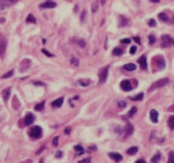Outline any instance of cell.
<instances>
[{"label": "cell", "instance_id": "6da1fadb", "mask_svg": "<svg viewBox=\"0 0 174 163\" xmlns=\"http://www.w3.org/2000/svg\"><path fill=\"white\" fill-rule=\"evenodd\" d=\"M41 134H42V129L39 126H34V127H32L31 130H29V136H31L32 138H34V139L40 138Z\"/></svg>", "mask_w": 174, "mask_h": 163}, {"label": "cell", "instance_id": "7a4b0ae2", "mask_svg": "<svg viewBox=\"0 0 174 163\" xmlns=\"http://www.w3.org/2000/svg\"><path fill=\"white\" fill-rule=\"evenodd\" d=\"M170 81L169 78H162V79H160L158 81H156V83H153L151 86H150L149 88V91H152V90H155L157 89V88H160V87H163L164 85H166Z\"/></svg>", "mask_w": 174, "mask_h": 163}, {"label": "cell", "instance_id": "3957f363", "mask_svg": "<svg viewBox=\"0 0 174 163\" xmlns=\"http://www.w3.org/2000/svg\"><path fill=\"white\" fill-rule=\"evenodd\" d=\"M173 44V40L171 38V36L169 35H162L161 36V47L165 48V47H169L170 45Z\"/></svg>", "mask_w": 174, "mask_h": 163}, {"label": "cell", "instance_id": "277c9868", "mask_svg": "<svg viewBox=\"0 0 174 163\" xmlns=\"http://www.w3.org/2000/svg\"><path fill=\"white\" fill-rule=\"evenodd\" d=\"M108 71H109V66H106L103 67L102 70L100 71L99 73V83L100 84H103L107 79V76H108Z\"/></svg>", "mask_w": 174, "mask_h": 163}, {"label": "cell", "instance_id": "5b68a950", "mask_svg": "<svg viewBox=\"0 0 174 163\" xmlns=\"http://www.w3.org/2000/svg\"><path fill=\"white\" fill-rule=\"evenodd\" d=\"M120 86H121V88H122L124 91H130V90H132V84H131V81L127 80V79H124V80L121 81Z\"/></svg>", "mask_w": 174, "mask_h": 163}, {"label": "cell", "instance_id": "8992f818", "mask_svg": "<svg viewBox=\"0 0 174 163\" xmlns=\"http://www.w3.org/2000/svg\"><path fill=\"white\" fill-rule=\"evenodd\" d=\"M157 60V70H163L165 67V61L162 57H157L155 58Z\"/></svg>", "mask_w": 174, "mask_h": 163}, {"label": "cell", "instance_id": "52a82bcc", "mask_svg": "<svg viewBox=\"0 0 174 163\" xmlns=\"http://www.w3.org/2000/svg\"><path fill=\"white\" fill-rule=\"evenodd\" d=\"M35 121V116L32 113H27L24 117V124L25 125H32Z\"/></svg>", "mask_w": 174, "mask_h": 163}, {"label": "cell", "instance_id": "ba28073f", "mask_svg": "<svg viewBox=\"0 0 174 163\" xmlns=\"http://www.w3.org/2000/svg\"><path fill=\"white\" fill-rule=\"evenodd\" d=\"M55 7H57V3L54 1H51V0H48V1L40 5V8H45V9H52V8H55Z\"/></svg>", "mask_w": 174, "mask_h": 163}, {"label": "cell", "instance_id": "9c48e42d", "mask_svg": "<svg viewBox=\"0 0 174 163\" xmlns=\"http://www.w3.org/2000/svg\"><path fill=\"white\" fill-rule=\"evenodd\" d=\"M158 116H159V114L157 112V110H155V109L150 110V120H151L152 123H158Z\"/></svg>", "mask_w": 174, "mask_h": 163}, {"label": "cell", "instance_id": "30bf717a", "mask_svg": "<svg viewBox=\"0 0 174 163\" xmlns=\"http://www.w3.org/2000/svg\"><path fill=\"white\" fill-rule=\"evenodd\" d=\"M109 156L111 159H113L115 162H120L123 160V156L120 154V153H115V152H110L109 153Z\"/></svg>", "mask_w": 174, "mask_h": 163}, {"label": "cell", "instance_id": "8fae6325", "mask_svg": "<svg viewBox=\"0 0 174 163\" xmlns=\"http://www.w3.org/2000/svg\"><path fill=\"white\" fill-rule=\"evenodd\" d=\"M138 63L140 64V67L143 70H146L147 68V60H146V55H142L139 59H138Z\"/></svg>", "mask_w": 174, "mask_h": 163}, {"label": "cell", "instance_id": "7c38bea8", "mask_svg": "<svg viewBox=\"0 0 174 163\" xmlns=\"http://www.w3.org/2000/svg\"><path fill=\"white\" fill-rule=\"evenodd\" d=\"M63 99H64L63 97H60V98H58L57 100L52 101L51 106L53 107V108H60V107L62 106V104H63Z\"/></svg>", "mask_w": 174, "mask_h": 163}, {"label": "cell", "instance_id": "4fadbf2b", "mask_svg": "<svg viewBox=\"0 0 174 163\" xmlns=\"http://www.w3.org/2000/svg\"><path fill=\"white\" fill-rule=\"evenodd\" d=\"M6 47H7V41L5 40V39H2V40L0 41V58H2L3 54H5Z\"/></svg>", "mask_w": 174, "mask_h": 163}, {"label": "cell", "instance_id": "5bb4252c", "mask_svg": "<svg viewBox=\"0 0 174 163\" xmlns=\"http://www.w3.org/2000/svg\"><path fill=\"white\" fill-rule=\"evenodd\" d=\"M10 94H11V88H6L2 91V97L5 99V101H8V99L10 98Z\"/></svg>", "mask_w": 174, "mask_h": 163}, {"label": "cell", "instance_id": "9a60e30c", "mask_svg": "<svg viewBox=\"0 0 174 163\" xmlns=\"http://www.w3.org/2000/svg\"><path fill=\"white\" fill-rule=\"evenodd\" d=\"M133 126L131 125V124H127V126L125 127V136H130V135H132L133 134Z\"/></svg>", "mask_w": 174, "mask_h": 163}, {"label": "cell", "instance_id": "2e32d148", "mask_svg": "<svg viewBox=\"0 0 174 163\" xmlns=\"http://www.w3.org/2000/svg\"><path fill=\"white\" fill-rule=\"evenodd\" d=\"M124 68L127 71H134V70H136V65L134 63H127L124 65Z\"/></svg>", "mask_w": 174, "mask_h": 163}, {"label": "cell", "instance_id": "e0dca14e", "mask_svg": "<svg viewBox=\"0 0 174 163\" xmlns=\"http://www.w3.org/2000/svg\"><path fill=\"white\" fill-rule=\"evenodd\" d=\"M138 151V148L137 147H132V148H130V149H127V154H130V155H134V154H136V152Z\"/></svg>", "mask_w": 174, "mask_h": 163}, {"label": "cell", "instance_id": "ac0fdd59", "mask_svg": "<svg viewBox=\"0 0 174 163\" xmlns=\"http://www.w3.org/2000/svg\"><path fill=\"white\" fill-rule=\"evenodd\" d=\"M143 98H144V94L140 93V94H138V95H136L135 97H131L130 99L133 100V101H140V100H143Z\"/></svg>", "mask_w": 174, "mask_h": 163}, {"label": "cell", "instance_id": "d6986e66", "mask_svg": "<svg viewBox=\"0 0 174 163\" xmlns=\"http://www.w3.org/2000/svg\"><path fill=\"white\" fill-rule=\"evenodd\" d=\"M160 159H161V153H160V152H157L156 154L152 156V159H151V162H153V163H156V162H159V161H160Z\"/></svg>", "mask_w": 174, "mask_h": 163}, {"label": "cell", "instance_id": "ffe728a7", "mask_svg": "<svg viewBox=\"0 0 174 163\" xmlns=\"http://www.w3.org/2000/svg\"><path fill=\"white\" fill-rule=\"evenodd\" d=\"M71 64L73 65V66H78V65H80V60H78V58H76V57L71 58Z\"/></svg>", "mask_w": 174, "mask_h": 163}, {"label": "cell", "instance_id": "44dd1931", "mask_svg": "<svg viewBox=\"0 0 174 163\" xmlns=\"http://www.w3.org/2000/svg\"><path fill=\"white\" fill-rule=\"evenodd\" d=\"M122 53H123V50H122L121 48H119V47L114 48L113 51H112V54H113V55H121Z\"/></svg>", "mask_w": 174, "mask_h": 163}, {"label": "cell", "instance_id": "7402d4cb", "mask_svg": "<svg viewBox=\"0 0 174 163\" xmlns=\"http://www.w3.org/2000/svg\"><path fill=\"white\" fill-rule=\"evenodd\" d=\"M18 0H0V3H2V5H8V6H10V5H12V3H14V2H16Z\"/></svg>", "mask_w": 174, "mask_h": 163}, {"label": "cell", "instance_id": "603a6c76", "mask_svg": "<svg viewBox=\"0 0 174 163\" xmlns=\"http://www.w3.org/2000/svg\"><path fill=\"white\" fill-rule=\"evenodd\" d=\"M168 125H169V127H170L171 129L174 128V115H173V116H170V119H169V121H168Z\"/></svg>", "mask_w": 174, "mask_h": 163}, {"label": "cell", "instance_id": "cb8c5ba5", "mask_svg": "<svg viewBox=\"0 0 174 163\" xmlns=\"http://www.w3.org/2000/svg\"><path fill=\"white\" fill-rule=\"evenodd\" d=\"M13 74H14V71L13 70H11V71H9L8 73H6V74H3L2 76H1V78H3V79H5V78H9V77H11V76H13Z\"/></svg>", "mask_w": 174, "mask_h": 163}, {"label": "cell", "instance_id": "d4e9b609", "mask_svg": "<svg viewBox=\"0 0 174 163\" xmlns=\"http://www.w3.org/2000/svg\"><path fill=\"white\" fill-rule=\"evenodd\" d=\"M26 21L29 22V23H36V19H35V16L33 15V14H28L27 15V19H26Z\"/></svg>", "mask_w": 174, "mask_h": 163}, {"label": "cell", "instance_id": "484cf974", "mask_svg": "<svg viewBox=\"0 0 174 163\" xmlns=\"http://www.w3.org/2000/svg\"><path fill=\"white\" fill-rule=\"evenodd\" d=\"M159 19H160V20H162L163 22H169L168 15H166L165 13H160V14H159Z\"/></svg>", "mask_w": 174, "mask_h": 163}, {"label": "cell", "instance_id": "4316f807", "mask_svg": "<svg viewBox=\"0 0 174 163\" xmlns=\"http://www.w3.org/2000/svg\"><path fill=\"white\" fill-rule=\"evenodd\" d=\"M44 106H45V101H42V102L38 103L37 106L35 107V110H36V111H41L42 109H44Z\"/></svg>", "mask_w": 174, "mask_h": 163}, {"label": "cell", "instance_id": "83f0119b", "mask_svg": "<svg viewBox=\"0 0 174 163\" xmlns=\"http://www.w3.org/2000/svg\"><path fill=\"white\" fill-rule=\"evenodd\" d=\"M169 163H174V151H170L169 152Z\"/></svg>", "mask_w": 174, "mask_h": 163}, {"label": "cell", "instance_id": "f1b7e54d", "mask_svg": "<svg viewBox=\"0 0 174 163\" xmlns=\"http://www.w3.org/2000/svg\"><path fill=\"white\" fill-rule=\"evenodd\" d=\"M136 112H137V108H136V107H133L132 109H131V111L129 112V116H130V117H132Z\"/></svg>", "mask_w": 174, "mask_h": 163}, {"label": "cell", "instance_id": "f546056e", "mask_svg": "<svg viewBox=\"0 0 174 163\" xmlns=\"http://www.w3.org/2000/svg\"><path fill=\"white\" fill-rule=\"evenodd\" d=\"M78 84H80L81 86L86 87V86H88V85L90 84V81L89 80H80V81H78Z\"/></svg>", "mask_w": 174, "mask_h": 163}, {"label": "cell", "instance_id": "4dcf8cb0", "mask_svg": "<svg viewBox=\"0 0 174 163\" xmlns=\"http://www.w3.org/2000/svg\"><path fill=\"white\" fill-rule=\"evenodd\" d=\"M97 10H98V2H94L93 6H91V11L97 12Z\"/></svg>", "mask_w": 174, "mask_h": 163}, {"label": "cell", "instance_id": "1f68e13d", "mask_svg": "<svg viewBox=\"0 0 174 163\" xmlns=\"http://www.w3.org/2000/svg\"><path fill=\"white\" fill-rule=\"evenodd\" d=\"M118 106H119V108H121V109H123V108L126 107V101H119V102H118Z\"/></svg>", "mask_w": 174, "mask_h": 163}, {"label": "cell", "instance_id": "d6a6232c", "mask_svg": "<svg viewBox=\"0 0 174 163\" xmlns=\"http://www.w3.org/2000/svg\"><path fill=\"white\" fill-rule=\"evenodd\" d=\"M149 42H150V45H153L156 42V38H155V36H153V35L149 36Z\"/></svg>", "mask_w": 174, "mask_h": 163}, {"label": "cell", "instance_id": "836d02e7", "mask_svg": "<svg viewBox=\"0 0 174 163\" xmlns=\"http://www.w3.org/2000/svg\"><path fill=\"white\" fill-rule=\"evenodd\" d=\"M148 25H149V26H152V27H153V26L157 25V23H156V21H155L153 19H150L149 21H148Z\"/></svg>", "mask_w": 174, "mask_h": 163}, {"label": "cell", "instance_id": "e575fe53", "mask_svg": "<svg viewBox=\"0 0 174 163\" xmlns=\"http://www.w3.org/2000/svg\"><path fill=\"white\" fill-rule=\"evenodd\" d=\"M77 42H78V45H80V47H82V48H85V46H86V42H85L83 39H80V40H77Z\"/></svg>", "mask_w": 174, "mask_h": 163}, {"label": "cell", "instance_id": "d590c367", "mask_svg": "<svg viewBox=\"0 0 174 163\" xmlns=\"http://www.w3.org/2000/svg\"><path fill=\"white\" fill-rule=\"evenodd\" d=\"M41 52H42V53H44V54L47 55V57H53V54L50 53V52H49V51H47V50H46V49H42Z\"/></svg>", "mask_w": 174, "mask_h": 163}, {"label": "cell", "instance_id": "8d00e7d4", "mask_svg": "<svg viewBox=\"0 0 174 163\" xmlns=\"http://www.w3.org/2000/svg\"><path fill=\"white\" fill-rule=\"evenodd\" d=\"M59 143V137H54L53 138V141H52V145H53L54 147H57Z\"/></svg>", "mask_w": 174, "mask_h": 163}, {"label": "cell", "instance_id": "74e56055", "mask_svg": "<svg viewBox=\"0 0 174 163\" xmlns=\"http://www.w3.org/2000/svg\"><path fill=\"white\" fill-rule=\"evenodd\" d=\"M136 50H137V47H136V46H133V47L131 48V50H130V53L131 54H134L136 52Z\"/></svg>", "mask_w": 174, "mask_h": 163}, {"label": "cell", "instance_id": "f35d334b", "mask_svg": "<svg viewBox=\"0 0 174 163\" xmlns=\"http://www.w3.org/2000/svg\"><path fill=\"white\" fill-rule=\"evenodd\" d=\"M74 149L76 150V151H82V150H84V148H83V147H82V146H80V145H76V146L74 147Z\"/></svg>", "mask_w": 174, "mask_h": 163}, {"label": "cell", "instance_id": "ab89813d", "mask_svg": "<svg viewBox=\"0 0 174 163\" xmlns=\"http://www.w3.org/2000/svg\"><path fill=\"white\" fill-rule=\"evenodd\" d=\"M121 42H122V44H130V42H131V38L122 39V40H121Z\"/></svg>", "mask_w": 174, "mask_h": 163}, {"label": "cell", "instance_id": "60d3db41", "mask_svg": "<svg viewBox=\"0 0 174 163\" xmlns=\"http://www.w3.org/2000/svg\"><path fill=\"white\" fill-rule=\"evenodd\" d=\"M70 132H71V128H70V127H67V128L64 129V134H65V135H68V134H70Z\"/></svg>", "mask_w": 174, "mask_h": 163}, {"label": "cell", "instance_id": "b9f144b4", "mask_svg": "<svg viewBox=\"0 0 174 163\" xmlns=\"http://www.w3.org/2000/svg\"><path fill=\"white\" fill-rule=\"evenodd\" d=\"M55 156H58V158H61V156H62V152L61 151H58L57 153H55Z\"/></svg>", "mask_w": 174, "mask_h": 163}, {"label": "cell", "instance_id": "7bdbcfd3", "mask_svg": "<svg viewBox=\"0 0 174 163\" xmlns=\"http://www.w3.org/2000/svg\"><path fill=\"white\" fill-rule=\"evenodd\" d=\"M134 40H135L137 44H140V39H139V37H134Z\"/></svg>", "mask_w": 174, "mask_h": 163}, {"label": "cell", "instance_id": "ee69618b", "mask_svg": "<svg viewBox=\"0 0 174 163\" xmlns=\"http://www.w3.org/2000/svg\"><path fill=\"white\" fill-rule=\"evenodd\" d=\"M85 15H86V12H85V11H83V13H82V18H81V20H82V21H83V20H84Z\"/></svg>", "mask_w": 174, "mask_h": 163}, {"label": "cell", "instance_id": "f6af8a7d", "mask_svg": "<svg viewBox=\"0 0 174 163\" xmlns=\"http://www.w3.org/2000/svg\"><path fill=\"white\" fill-rule=\"evenodd\" d=\"M146 161H145V160H143V159H140V160H137V161H136V163H145Z\"/></svg>", "mask_w": 174, "mask_h": 163}, {"label": "cell", "instance_id": "bcb514c9", "mask_svg": "<svg viewBox=\"0 0 174 163\" xmlns=\"http://www.w3.org/2000/svg\"><path fill=\"white\" fill-rule=\"evenodd\" d=\"M80 162H90V159H89V158H87V159H84L83 161H80Z\"/></svg>", "mask_w": 174, "mask_h": 163}, {"label": "cell", "instance_id": "7dc6e473", "mask_svg": "<svg viewBox=\"0 0 174 163\" xmlns=\"http://www.w3.org/2000/svg\"><path fill=\"white\" fill-rule=\"evenodd\" d=\"M6 8V6L5 5H2V3H0V11H1L2 9H5Z\"/></svg>", "mask_w": 174, "mask_h": 163}, {"label": "cell", "instance_id": "c3c4849f", "mask_svg": "<svg viewBox=\"0 0 174 163\" xmlns=\"http://www.w3.org/2000/svg\"><path fill=\"white\" fill-rule=\"evenodd\" d=\"M44 149H45L44 147H41V148H40V149H39L38 151H37V154H39V153H40V152H41V151H42V150H44Z\"/></svg>", "mask_w": 174, "mask_h": 163}, {"label": "cell", "instance_id": "681fc988", "mask_svg": "<svg viewBox=\"0 0 174 163\" xmlns=\"http://www.w3.org/2000/svg\"><path fill=\"white\" fill-rule=\"evenodd\" d=\"M80 99V96H75L74 98H73V100H78Z\"/></svg>", "mask_w": 174, "mask_h": 163}, {"label": "cell", "instance_id": "f907efd6", "mask_svg": "<svg viewBox=\"0 0 174 163\" xmlns=\"http://www.w3.org/2000/svg\"><path fill=\"white\" fill-rule=\"evenodd\" d=\"M151 2H153V3H158L159 2V0H150Z\"/></svg>", "mask_w": 174, "mask_h": 163}, {"label": "cell", "instance_id": "816d5d0a", "mask_svg": "<svg viewBox=\"0 0 174 163\" xmlns=\"http://www.w3.org/2000/svg\"><path fill=\"white\" fill-rule=\"evenodd\" d=\"M101 1V5H104V1H106V0H100Z\"/></svg>", "mask_w": 174, "mask_h": 163}, {"label": "cell", "instance_id": "f5cc1de1", "mask_svg": "<svg viewBox=\"0 0 174 163\" xmlns=\"http://www.w3.org/2000/svg\"><path fill=\"white\" fill-rule=\"evenodd\" d=\"M2 39H3V38L1 37V35H0V41H1V40H2Z\"/></svg>", "mask_w": 174, "mask_h": 163}, {"label": "cell", "instance_id": "db71d44e", "mask_svg": "<svg viewBox=\"0 0 174 163\" xmlns=\"http://www.w3.org/2000/svg\"><path fill=\"white\" fill-rule=\"evenodd\" d=\"M173 24H174V16H173Z\"/></svg>", "mask_w": 174, "mask_h": 163}, {"label": "cell", "instance_id": "11a10c76", "mask_svg": "<svg viewBox=\"0 0 174 163\" xmlns=\"http://www.w3.org/2000/svg\"><path fill=\"white\" fill-rule=\"evenodd\" d=\"M173 44H174V40H173Z\"/></svg>", "mask_w": 174, "mask_h": 163}]
</instances>
